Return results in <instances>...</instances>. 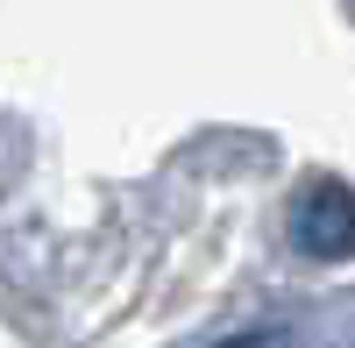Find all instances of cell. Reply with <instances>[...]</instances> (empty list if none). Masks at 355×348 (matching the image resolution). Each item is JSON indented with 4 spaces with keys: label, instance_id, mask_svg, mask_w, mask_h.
<instances>
[{
    "label": "cell",
    "instance_id": "cell-1",
    "mask_svg": "<svg viewBox=\"0 0 355 348\" xmlns=\"http://www.w3.org/2000/svg\"><path fill=\"white\" fill-rule=\"evenodd\" d=\"M291 242L306 256H320V263L355 256V192L334 185V178L299 185V199H291Z\"/></svg>",
    "mask_w": 355,
    "mask_h": 348
}]
</instances>
